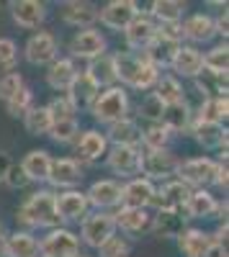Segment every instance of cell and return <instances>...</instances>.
Returning a JSON list of instances; mask_svg holds the SVG:
<instances>
[{"instance_id": "obj_1", "label": "cell", "mask_w": 229, "mask_h": 257, "mask_svg": "<svg viewBox=\"0 0 229 257\" xmlns=\"http://www.w3.org/2000/svg\"><path fill=\"white\" fill-rule=\"evenodd\" d=\"M16 221L21 224L24 231H36V229H57L62 226L57 208H54V190L52 188H39L34 190L31 196L16 208Z\"/></svg>"}, {"instance_id": "obj_2", "label": "cell", "mask_w": 229, "mask_h": 257, "mask_svg": "<svg viewBox=\"0 0 229 257\" xmlns=\"http://www.w3.org/2000/svg\"><path fill=\"white\" fill-rule=\"evenodd\" d=\"M95 123H100L103 128L132 116V98H129V90L121 88V85H113V88H103L98 93V98L93 100L90 111Z\"/></svg>"}, {"instance_id": "obj_3", "label": "cell", "mask_w": 229, "mask_h": 257, "mask_svg": "<svg viewBox=\"0 0 229 257\" xmlns=\"http://www.w3.org/2000/svg\"><path fill=\"white\" fill-rule=\"evenodd\" d=\"M216 173H219V160L209 157V155H198V157H185L178 165L175 178L183 180L191 190H211L216 185Z\"/></svg>"}, {"instance_id": "obj_4", "label": "cell", "mask_w": 229, "mask_h": 257, "mask_svg": "<svg viewBox=\"0 0 229 257\" xmlns=\"http://www.w3.org/2000/svg\"><path fill=\"white\" fill-rule=\"evenodd\" d=\"M178 165L180 157L173 152V149H142V167H139V175L147 178L150 183L160 185L165 180H173L178 173Z\"/></svg>"}, {"instance_id": "obj_5", "label": "cell", "mask_w": 229, "mask_h": 257, "mask_svg": "<svg viewBox=\"0 0 229 257\" xmlns=\"http://www.w3.org/2000/svg\"><path fill=\"white\" fill-rule=\"evenodd\" d=\"M116 234V219L111 211H90L85 219L80 221V244L90 249H98L108 237Z\"/></svg>"}, {"instance_id": "obj_6", "label": "cell", "mask_w": 229, "mask_h": 257, "mask_svg": "<svg viewBox=\"0 0 229 257\" xmlns=\"http://www.w3.org/2000/svg\"><path fill=\"white\" fill-rule=\"evenodd\" d=\"M59 57V36L47 31V29H39L34 31L26 44H24V59L34 67H49V64Z\"/></svg>"}, {"instance_id": "obj_7", "label": "cell", "mask_w": 229, "mask_h": 257, "mask_svg": "<svg viewBox=\"0 0 229 257\" xmlns=\"http://www.w3.org/2000/svg\"><path fill=\"white\" fill-rule=\"evenodd\" d=\"M80 254V237L70 226L49 229L39 239V257H77Z\"/></svg>"}, {"instance_id": "obj_8", "label": "cell", "mask_w": 229, "mask_h": 257, "mask_svg": "<svg viewBox=\"0 0 229 257\" xmlns=\"http://www.w3.org/2000/svg\"><path fill=\"white\" fill-rule=\"evenodd\" d=\"M67 49H70V59H82V62H90V59H95V57H100V54H106L108 52V39H106V34H103L100 29H82V31H75L72 34V39H70V44H67Z\"/></svg>"}, {"instance_id": "obj_9", "label": "cell", "mask_w": 229, "mask_h": 257, "mask_svg": "<svg viewBox=\"0 0 229 257\" xmlns=\"http://www.w3.org/2000/svg\"><path fill=\"white\" fill-rule=\"evenodd\" d=\"M108 139L103 134V128H82L77 142H75V152H72V160L80 162L82 167L85 165H95L100 160H106V152H108Z\"/></svg>"}, {"instance_id": "obj_10", "label": "cell", "mask_w": 229, "mask_h": 257, "mask_svg": "<svg viewBox=\"0 0 229 257\" xmlns=\"http://www.w3.org/2000/svg\"><path fill=\"white\" fill-rule=\"evenodd\" d=\"M54 208H57V216H59L62 226L80 224L90 213V203L85 198V190H80V188L57 190L54 193Z\"/></svg>"}, {"instance_id": "obj_11", "label": "cell", "mask_w": 229, "mask_h": 257, "mask_svg": "<svg viewBox=\"0 0 229 257\" xmlns=\"http://www.w3.org/2000/svg\"><path fill=\"white\" fill-rule=\"evenodd\" d=\"M106 167L116 175V180H132L139 175L142 167V149L139 147H108Z\"/></svg>"}, {"instance_id": "obj_12", "label": "cell", "mask_w": 229, "mask_h": 257, "mask_svg": "<svg viewBox=\"0 0 229 257\" xmlns=\"http://www.w3.org/2000/svg\"><path fill=\"white\" fill-rule=\"evenodd\" d=\"M139 13L137 0H111V3L98 8V24L106 26L108 31H121L127 29Z\"/></svg>"}, {"instance_id": "obj_13", "label": "cell", "mask_w": 229, "mask_h": 257, "mask_svg": "<svg viewBox=\"0 0 229 257\" xmlns=\"http://www.w3.org/2000/svg\"><path fill=\"white\" fill-rule=\"evenodd\" d=\"M85 178V167L80 162H75L72 157H52V167H49V178L47 183L52 185V190H72L82 183Z\"/></svg>"}, {"instance_id": "obj_14", "label": "cell", "mask_w": 229, "mask_h": 257, "mask_svg": "<svg viewBox=\"0 0 229 257\" xmlns=\"http://www.w3.org/2000/svg\"><path fill=\"white\" fill-rule=\"evenodd\" d=\"M85 198L90 203V211H116L121 206V180L116 178H100L90 183L85 190Z\"/></svg>"}, {"instance_id": "obj_15", "label": "cell", "mask_w": 229, "mask_h": 257, "mask_svg": "<svg viewBox=\"0 0 229 257\" xmlns=\"http://www.w3.org/2000/svg\"><path fill=\"white\" fill-rule=\"evenodd\" d=\"M157 36V24L150 18L147 11H139L137 18L132 24L124 29V44H127V52H134V54H142L152 44V39Z\"/></svg>"}, {"instance_id": "obj_16", "label": "cell", "mask_w": 229, "mask_h": 257, "mask_svg": "<svg viewBox=\"0 0 229 257\" xmlns=\"http://www.w3.org/2000/svg\"><path fill=\"white\" fill-rule=\"evenodd\" d=\"M116 231L121 237H144L152 234V211L150 208H116Z\"/></svg>"}, {"instance_id": "obj_17", "label": "cell", "mask_w": 229, "mask_h": 257, "mask_svg": "<svg viewBox=\"0 0 229 257\" xmlns=\"http://www.w3.org/2000/svg\"><path fill=\"white\" fill-rule=\"evenodd\" d=\"M180 29H183V44H191V47H201V44H209V41L216 36L214 31V16L211 13H188L180 21Z\"/></svg>"}, {"instance_id": "obj_18", "label": "cell", "mask_w": 229, "mask_h": 257, "mask_svg": "<svg viewBox=\"0 0 229 257\" xmlns=\"http://www.w3.org/2000/svg\"><path fill=\"white\" fill-rule=\"evenodd\" d=\"M59 18L62 24L82 31V29H93L98 24V6L88 3V0H67L59 6Z\"/></svg>"}, {"instance_id": "obj_19", "label": "cell", "mask_w": 229, "mask_h": 257, "mask_svg": "<svg viewBox=\"0 0 229 257\" xmlns=\"http://www.w3.org/2000/svg\"><path fill=\"white\" fill-rule=\"evenodd\" d=\"M8 8H11L13 24L18 29H26V31L41 29L44 21H47V16H49L47 3H41V0H13Z\"/></svg>"}, {"instance_id": "obj_20", "label": "cell", "mask_w": 229, "mask_h": 257, "mask_svg": "<svg viewBox=\"0 0 229 257\" xmlns=\"http://www.w3.org/2000/svg\"><path fill=\"white\" fill-rule=\"evenodd\" d=\"M155 183H150L147 178H132L121 183V206L119 208H150L155 201Z\"/></svg>"}, {"instance_id": "obj_21", "label": "cell", "mask_w": 229, "mask_h": 257, "mask_svg": "<svg viewBox=\"0 0 229 257\" xmlns=\"http://www.w3.org/2000/svg\"><path fill=\"white\" fill-rule=\"evenodd\" d=\"M191 196V188L185 185L183 180L173 178V180H165L155 188V201L150 206V211H160V208H173V211H183L185 201Z\"/></svg>"}, {"instance_id": "obj_22", "label": "cell", "mask_w": 229, "mask_h": 257, "mask_svg": "<svg viewBox=\"0 0 229 257\" xmlns=\"http://www.w3.org/2000/svg\"><path fill=\"white\" fill-rule=\"evenodd\" d=\"M175 242H178V249H180L183 257H209L211 249L216 247L214 234L203 231L198 226H185Z\"/></svg>"}, {"instance_id": "obj_23", "label": "cell", "mask_w": 229, "mask_h": 257, "mask_svg": "<svg viewBox=\"0 0 229 257\" xmlns=\"http://www.w3.org/2000/svg\"><path fill=\"white\" fill-rule=\"evenodd\" d=\"M193 118H196V116H193V105H191L188 100H180V103L165 105L160 123L168 128L173 137H183V134H191Z\"/></svg>"}, {"instance_id": "obj_24", "label": "cell", "mask_w": 229, "mask_h": 257, "mask_svg": "<svg viewBox=\"0 0 229 257\" xmlns=\"http://www.w3.org/2000/svg\"><path fill=\"white\" fill-rule=\"evenodd\" d=\"M201 70H203V52L191 44H180V49L170 62V75H175L178 80H193Z\"/></svg>"}, {"instance_id": "obj_25", "label": "cell", "mask_w": 229, "mask_h": 257, "mask_svg": "<svg viewBox=\"0 0 229 257\" xmlns=\"http://www.w3.org/2000/svg\"><path fill=\"white\" fill-rule=\"evenodd\" d=\"M185 226H188V219H185L183 211L173 208L152 211V234L157 239H178Z\"/></svg>"}, {"instance_id": "obj_26", "label": "cell", "mask_w": 229, "mask_h": 257, "mask_svg": "<svg viewBox=\"0 0 229 257\" xmlns=\"http://www.w3.org/2000/svg\"><path fill=\"white\" fill-rule=\"evenodd\" d=\"M191 137L206 152H226V126L221 123H203L193 118Z\"/></svg>"}, {"instance_id": "obj_27", "label": "cell", "mask_w": 229, "mask_h": 257, "mask_svg": "<svg viewBox=\"0 0 229 257\" xmlns=\"http://www.w3.org/2000/svg\"><path fill=\"white\" fill-rule=\"evenodd\" d=\"M219 206H221V201L211 190L198 188V190H191L188 201H185V206H183V213H185L188 221L191 219H211V216L219 213Z\"/></svg>"}, {"instance_id": "obj_28", "label": "cell", "mask_w": 229, "mask_h": 257, "mask_svg": "<svg viewBox=\"0 0 229 257\" xmlns=\"http://www.w3.org/2000/svg\"><path fill=\"white\" fill-rule=\"evenodd\" d=\"M98 93H100V88H98V85H95L85 72L80 70L65 95H67V100L72 103L75 113H80V111H90V105H93V100L98 98Z\"/></svg>"}, {"instance_id": "obj_29", "label": "cell", "mask_w": 229, "mask_h": 257, "mask_svg": "<svg viewBox=\"0 0 229 257\" xmlns=\"http://www.w3.org/2000/svg\"><path fill=\"white\" fill-rule=\"evenodd\" d=\"M77 72H80L77 62L59 54L47 67V85H49L54 93H67V88L72 85V80L77 77Z\"/></svg>"}, {"instance_id": "obj_30", "label": "cell", "mask_w": 229, "mask_h": 257, "mask_svg": "<svg viewBox=\"0 0 229 257\" xmlns=\"http://www.w3.org/2000/svg\"><path fill=\"white\" fill-rule=\"evenodd\" d=\"M108 144L111 147H139V137H142V123L134 116H127L111 126L103 128Z\"/></svg>"}, {"instance_id": "obj_31", "label": "cell", "mask_w": 229, "mask_h": 257, "mask_svg": "<svg viewBox=\"0 0 229 257\" xmlns=\"http://www.w3.org/2000/svg\"><path fill=\"white\" fill-rule=\"evenodd\" d=\"M0 252H3V257H39V237H34L31 231L16 229L6 234Z\"/></svg>"}, {"instance_id": "obj_32", "label": "cell", "mask_w": 229, "mask_h": 257, "mask_svg": "<svg viewBox=\"0 0 229 257\" xmlns=\"http://www.w3.org/2000/svg\"><path fill=\"white\" fill-rule=\"evenodd\" d=\"M82 72H85L100 90L119 85L116 82V67H113V52H106V54H100V57L85 62V70H82Z\"/></svg>"}, {"instance_id": "obj_33", "label": "cell", "mask_w": 229, "mask_h": 257, "mask_svg": "<svg viewBox=\"0 0 229 257\" xmlns=\"http://www.w3.org/2000/svg\"><path fill=\"white\" fill-rule=\"evenodd\" d=\"M180 49V44L178 41H170V39H162L160 34L152 39V44L142 52V57L147 59L152 67H157L160 72H165V70H170V62H173V57H175V52Z\"/></svg>"}, {"instance_id": "obj_34", "label": "cell", "mask_w": 229, "mask_h": 257, "mask_svg": "<svg viewBox=\"0 0 229 257\" xmlns=\"http://www.w3.org/2000/svg\"><path fill=\"white\" fill-rule=\"evenodd\" d=\"M21 170L26 173V178L36 185L47 183L49 178V167H52V155L47 152V149H31V152L24 155V160L18 162Z\"/></svg>"}, {"instance_id": "obj_35", "label": "cell", "mask_w": 229, "mask_h": 257, "mask_svg": "<svg viewBox=\"0 0 229 257\" xmlns=\"http://www.w3.org/2000/svg\"><path fill=\"white\" fill-rule=\"evenodd\" d=\"M147 13L157 26L160 24H180L188 16V6L180 3V0H152Z\"/></svg>"}, {"instance_id": "obj_36", "label": "cell", "mask_w": 229, "mask_h": 257, "mask_svg": "<svg viewBox=\"0 0 229 257\" xmlns=\"http://www.w3.org/2000/svg\"><path fill=\"white\" fill-rule=\"evenodd\" d=\"M193 88L198 90L201 100L226 98V75H216V72H209V70H201L193 77Z\"/></svg>"}, {"instance_id": "obj_37", "label": "cell", "mask_w": 229, "mask_h": 257, "mask_svg": "<svg viewBox=\"0 0 229 257\" xmlns=\"http://www.w3.org/2000/svg\"><path fill=\"white\" fill-rule=\"evenodd\" d=\"M144 57L142 54H134V52H113V67H116V82L121 88H129V82L134 80L137 70L142 67Z\"/></svg>"}, {"instance_id": "obj_38", "label": "cell", "mask_w": 229, "mask_h": 257, "mask_svg": "<svg viewBox=\"0 0 229 257\" xmlns=\"http://www.w3.org/2000/svg\"><path fill=\"white\" fill-rule=\"evenodd\" d=\"M173 134L165 128L160 121L157 123H142V137H139V149H170Z\"/></svg>"}, {"instance_id": "obj_39", "label": "cell", "mask_w": 229, "mask_h": 257, "mask_svg": "<svg viewBox=\"0 0 229 257\" xmlns=\"http://www.w3.org/2000/svg\"><path fill=\"white\" fill-rule=\"evenodd\" d=\"M196 121L203 123H226L229 116V98H209V100H201V105L193 111Z\"/></svg>"}, {"instance_id": "obj_40", "label": "cell", "mask_w": 229, "mask_h": 257, "mask_svg": "<svg viewBox=\"0 0 229 257\" xmlns=\"http://www.w3.org/2000/svg\"><path fill=\"white\" fill-rule=\"evenodd\" d=\"M165 105H170V103H180L185 100V88H183V80H178L175 75L170 72H162L157 85H155V90H152Z\"/></svg>"}, {"instance_id": "obj_41", "label": "cell", "mask_w": 229, "mask_h": 257, "mask_svg": "<svg viewBox=\"0 0 229 257\" xmlns=\"http://www.w3.org/2000/svg\"><path fill=\"white\" fill-rule=\"evenodd\" d=\"M52 123H54V118L47 111V105H34V108L24 116V126L31 137H49Z\"/></svg>"}, {"instance_id": "obj_42", "label": "cell", "mask_w": 229, "mask_h": 257, "mask_svg": "<svg viewBox=\"0 0 229 257\" xmlns=\"http://www.w3.org/2000/svg\"><path fill=\"white\" fill-rule=\"evenodd\" d=\"M203 70L216 72V75L229 72V47H226V41L214 44V47H209L203 52Z\"/></svg>"}, {"instance_id": "obj_43", "label": "cell", "mask_w": 229, "mask_h": 257, "mask_svg": "<svg viewBox=\"0 0 229 257\" xmlns=\"http://www.w3.org/2000/svg\"><path fill=\"white\" fill-rule=\"evenodd\" d=\"M165 103L155 95V93H144L142 100L137 103V121L139 123H157L162 118Z\"/></svg>"}, {"instance_id": "obj_44", "label": "cell", "mask_w": 229, "mask_h": 257, "mask_svg": "<svg viewBox=\"0 0 229 257\" xmlns=\"http://www.w3.org/2000/svg\"><path fill=\"white\" fill-rule=\"evenodd\" d=\"M160 70L157 67H152V64L144 59L142 62V67L137 70V75H134V80L129 82V88L127 90H137V93H152L155 90V85H157V80H160Z\"/></svg>"}, {"instance_id": "obj_45", "label": "cell", "mask_w": 229, "mask_h": 257, "mask_svg": "<svg viewBox=\"0 0 229 257\" xmlns=\"http://www.w3.org/2000/svg\"><path fill=\"white\" fill-rule=\"evenodd\" d=\"M80 137V121L77 118H65V121H54L49 139L54 144H75Z\"/></svg>"}, {"instance_id": "obj_46", "label": "cell", "mask_w": 229, "mask_h": 257, "mask_svg": "<svg viewBox=\"0 0 229 257\" xmlns=\"http://www.w3.org/2000/svg\"><path fill=\"white\" fill-rule=\"evenodd\" d=\"M6 105V111H8V116H13V118H24L31 108H34V90L29 88V85H24L8 103H3Z\"/></svg>"}, {"instance_id": "obj_47", "label": "cell", "mask_w": 229, "mask_h": 257, "mask_svg": "<svg viewBox=\"0 0 229 257\" xmlns=\"http://www.w3.org/2000/svg\"><path fill=\"white\" fill-rule=\"evenodd\" d=\"M18 44L11 39V36H0V77L8 75V72H16L18 67Z\"/></svg>"}, {"instance_id": "obj_48", "label": "cell", "mask_w": 229, "mask_h": 257, "mask_svg": "<svg viewBox=\"0 0 229 257\" xmlns=\"http://www.w3.org/2000/svg\"><path fill=\"white\" fill-rule=\"evenodd\" d=\"M95 252H98V257H129L132 254V242L116 231L113 237H108Z\"/></svg>"}, {"instance_id": "obj_49", "label": "cell", "mask_w": 229, "mask_h": 257, "mask_svg": "<svg viewBox=\"0 0 229 257\" xmlns=\"http://www.w3.org/2000/svg\"><path fill=\"white\" fill-rule=\"evenodd\" d=\"M47 111L52 113V118H54V121L77 118V113H75V108H72V103L67 100V95H65V93H57V95L47 103Z\"/></svg>"}, {"instance_id": "obj_50", "label": "cell", "mask_w": 229, "mask_h": 257, "mask_svg": "<svg viewBox=\"0 0 229 257\" xmlns=\"http://www.w3.org/2000/svg\"><path fill=\"white\" fill-rule=\"evenodd\" d=\"M24 85H26V80H24V75H21V72L3 75V77H0V100L8 103L21 88H24Z\"/></svg>"}, {"instance_id": "obj_51", "label": "cell", "mask_w": 229, "mask_h": 257, "mask_svg": "<svg viewBox=\"0 0 229 257\" xmlns=\"http://www.w3.org/2000/svg\"><path fill=\"white\" fill-rule=\"evenodd\" d=\"M3 183L11 188V190H24V188H29L31 185V180L26 178V173L21 170V165H11V170L6 173V178H3Z\"/></svg>"}, {"instance_id": "obj_52", "label": "cell", "mask_w": 229, "mask_h": 257, "mask_svg": "<svg viewBox=\"0 0 229 257\" xmlns=\"http://www.w3.org/2000/svg\"><path fill=\"white\" fill-rule=\"evenodd\" d=\"M214 31H216V36H221L226 41V36H229V11L226 8H221L214 16Z\"/></svg>"}, {"instance_id": "obj_53", "label": "cell", "mask_w": 229, "mask_h": 257, "mask_svg": "<svg viewBox=\"0 0 229 257\" xmlns=\"http://www.w3.org/2000/svg\"><path fill=\"white\" fill-rule=\"evenodd\" d=\"M226 185H229V170H226V160H219V173H216V185H214V188L226 190Z\"/></svg>"}, {"instance_id": "obj_54", "label": "cell", "mask_w": 229, "mask_h": 257, "mask_svg": "<svg viewBox=\"0 0 229 257\" xmlns=\"http://www.w3.org/2000/svg\"><path fill=\"white\" fill-rule=\"evenodd\" d=\"M11 165H13V160L8 157V152H6V149H0V183H3L6 173L11 170Z\"/></svg>"}, {"instance_id": "obj_55", "label": "cell", "mask_w": 229, "mask_h": 257, "mask_svg": "<svg viewBox=\"0 0 229 257\" xmlns=\"http://www.w3.org/2000/svg\"><path fill=\"white\" fill-rule=\"evenodd\" d=\"M6 234H8V231H6V226H3V221H0V244H3V239H6Z\"/></svg>"}, {"instance_id": "obj_56", "label": "cell", "mask_w": 229, "mask_h": 257, "mask_svg": "<svg viewBox=\"0 0 229 257\" xmlns=\"http://www.w3.org/2000/svg\"><path fill=\"white\" fill-rule=\"evenodd\" d=\"M77 257H88V254H82V252H80V254H77Z\"/></svg>"}]
</instances>
